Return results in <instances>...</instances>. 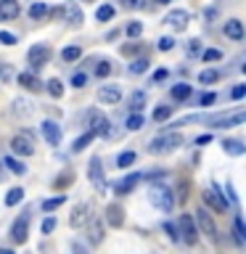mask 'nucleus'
<instances>
[{
    "label": "nucleus",
    "instance_id": "obj_38",
    "mask_svg": "<svg viewBox=\"0 0 246 254\" xmlns=\"http://www.w3.org/2000/svg\"><path fill=\"white\" fill-rule=\"evenodd\" d=\"M172 117V106H156L154 109V122H164Z\"/></svg>",
    "mask_w": 246,
    "mask_h": 254
},
{
    "label": "nucleus",
    "instance_id": "obj_4",
    "mask_svg": "<svg viewBox=\"0 0 246 254\" xmlns=\"http://www.w3.org/2000/svg\"><path fill=\"white\" fill-rule=\"evenodd\" d=\"M11 151L19 154V156H32L35 154V138H32V132H27V130L16 132L13 140H11Z\"/></svg>",
    "mask_w": 246,
    "mask_h": 254
},
{
    "label": "nucleus",
    "instance_id": "obj_11",
    "mask_svg": "<svg viewBox=\"0 0 246 254\" xmlns=\"http://www.w3.org/2000/svg\"><path fill=\"white\" fill-rule=\"evenodd\" d=\"M196 222H198V228H201V233L206 238H212V241L217 238V225H214V220H212V214L206 206H201V209L196 212Z\"/></svg>",
    "mask_w": 246,
    "mask_h": 254
},
{
    "label": "nucleus",
    "instance_id": "obj_6",
    "mask_svg": "<svg viewBox=\"0 0 246 254\" xmlns=\"http://www.w3.org/2000/svg\"><path fill=\"white\" fill-rule=\"evenodd\" d=\"M178 228H180V238H183L188 246H193V244L198 241V228H196V220L190 217V214H180Z\"/></svg>",
    "mask_w": 246,
    "mask_h": 254
},
{
    "label": "nucleus",
    "instance_id": "obj_33",
    "mask_svg": "<svg viewBox=\"0 0 246 254\" xmlns=\"http://www.w3.org/2000/svg\"><path fill=\"white\" fill-rule=\"evenodd\" d=\"M63 201H66V198H63V196H53V198H45V201H43V212H53V209H59V206H63Z\"/></svg>",
    "mask_w": 246,
    "mask_h": 254
},
{
    "label": "nucleus",
    "instance_id": "obj_55",
    "mask_svg": "<svg viewBox=\"0 0 246 254\" xmlns=\"http://www.w3.org/2000/svg\"><path fill=\"white\" fill-rule=\"evenodd\" d=\"M0 43L3 45H16V35H11V32H0Z\"/></svg>",
    "mask_w": 246,
    "mask_h": 254
},
{
    "label": "nucleus",
    "instance_id": "obj_30",
    "mask_svg": "<svg viewBox=\"0 0 246 254\" xmlns=\"http://www.w3.org/2000/svg\"><path fill=\"white\" fill-rule=\"evenodd\" d=\"M95 19L98 21H109V19H114V5H109V3H103L98 11H95Z\"/></svg>",
    "mask_w": 246,
    "mask_h": 254
},
{
    "label": "nucleus",
    "instance_id": "obj_8",
    "mask_svg": "<svg viewBox=\"0 0 246 254\" xmlns=\"http://www.w3.org/2000/svg\"><path fill=\"white\" fill-rule=\"evenodd\" d=\"M201 196H204V204L209 206V209L220 212V214H222V212H228V204H230V201L220 193L217 188H206V190H201Z\"/></svg>",
    "mask_w": 246,
    "mask_h": 254
},
{
    "label": "nucleus",
    "instance_id": "obj_47",
    "mask_svg": "<svg viewBox=\"0 0 246 254\" xmlns=\"http://www.w3.org/2000/svg\"><path fill=\"white\" fill-rule=\"evenodd\" d=\"M214 101H217V93H204L201 98H198V106H212Z\"/></svg>",
    "mask_w": 246,
    "mask_h": 254
},
{
    "label": "nucleus",
    "instance_id": "obj_39",
    "mask_svg": "<svg viewBox=\"0 0 246 254\" xmlns=\"http://www.w3.org/2000/svg\"><path fill=\"white\" fill-rule=\"evenodd\" d=\"M48 85V93L53 95V98H61L63 95V85H61V79H51V82H45Z\"/></svg>",
    "mask_w": 246,
    "mask_h": 254
},
{
    "label": "nucleus",
    "instance_id": "obj_29",
    "mask_svg": "<svg viewBox=\"0 0 246 254\" xmlns=\"http://www.w3.org/2000/svg\"><path fill=\"white\" fill-rule=\"evenodd\" d=\"M188 95H190V85L180 82V85H175V87H172V98H175V101H185Z\"/></svg>",
    "mask_w": 246,
    "mask_h": 254
},
{
    "label": "nucleus",
    "instance_id": "obj_25",
    "mask_svg": "<svg viewBox=\"0 0 246 254\" xmlns=\"http://www.w3.org/2000/svg\"><path fill=\"white\" fill-rule=\"evenodd\" d=\"M21 198H24V188H11L5 193V206H16V204H21Z\"/></svg>",
    "mask_w": 246,
    "mask_h": 254
},
{
    "label": "nucleus",
    "instance_id": "obj_12",
    "mask_svg": "<svg viewBox=\"0 0 246 254\" xmlns=\"http://www.w3.org/2000/svg\"><path fill=\"white\" fill-rule=\"evenodd\" d=\"M140 178H143L140 172H130V175H124L122 180H117V183H114V193H122V196H124V193H130V190L140 183Z\"/></svg>",
    "mask_w": 246,
    "mask_h": 254
},
{
    "label": "nucleus",
    "instance_id": "obj_15",
    "mask_svg": "<svg viewBox=\"0 0 246 254\" xmlns=\"http://www.w3.org/2000/svg\"><path fill=\"white\" fill-rule=\"evenodd\" d=\"M119 98H122V90L119 87H114V85H103V87H98V101L101 103H119Z\"/></svg>",
    "mask_w": 246,
    "mask_h": 254
},
{
    "label": "nucleus",
    "instance_id": "obj_27",
    "mask_svg": "<svg viewBox=\"0 0 246 254\" xmlns=\"http://www.w3.org/2000/svg\"><path fill=\"white\" fill-rule=\"evenodd\" d=\"M66 21H71L74 27L82 24V11H79V5H66Z\"/></svg>",
    "mask_w": 246,
    "mask_h": 254
},
{
    "label": "nucleus",
    "instance_id": "obj_64",
    "mask_svg": "<svg viewBox=\"0 0 246 254\" xmlns=\"http://www.w3.org/2000/svg\"><path fill=\"white\" fill-rule=\"evenodd\" d=\"M3 71H5V69H3V66H0V74H3Z\"/></svg>",
    "mask_w": 246,
    "mask_h": 254
},
{
    "label": "nucleus",
    "instance_id": "obj_54",
    "mask_svg": "<svg viewBox=\"0 0 246 254\" xmlns=\"http://www.w3.org/2000/svg\"><path fill=\"white\" fill-rule=\"evenodd\" d=\"M172 48H175L172 37H162V40H159V51H172Z\"/></svg>",
    "mask_w": 246,
    "mask_h": 254
},
{
    "label": "nucleus",
    "instance_id": "obj_46",
    "mask_svg": "<svg viewBox=\"0 0 246 254\" xmlns=\"http://www.w3.org/2000/svg\"><path fill=\"white\" fill-rule=\"evenodd\" d=\"M188 198V180H180V186H178V201L183 204Z\"/></svg>",
    "mask_w": 246,
    "mask_h": 254
},
{
    "label": "nucleus",
    "instance_id": "obj_9",
    "mask_svg": "<svg viewBox=\"0 0 246 254\" xmlns=\"http://www.w3.org/2000/svg\"><path fill=\"white\" fill-rule=\"evenodd\" d=\"M11 238H13V244H27V238H29V212L19 214V220L11 225Z\"/></svg>",
    "mask_w": 246,
    "mask_h": 254
},
{
    "label": "nucleus",
    "instance_id": "obj_60",
    "mask_svg": "<svg viewBox=\"0 0 246 254\" xmlns=\"http://www.w3.org/2000/svg\"><path fill=\"white\" fill-rule=\"evenodd\" d=\"M71 249H74V254H87L85 249H82V246H79V244H71Z\"/></svg>",
    "mask_w": 246,
    "mask_h": 254
},
{
    "label": "nucleus",
    "instance_id": "obj_59",
    "mask_svg": "<svg viewBox=\"0 0 246 254\" xmlns=\"http://www.w3.org/2000/svg\"><path fill=\"white\" fill-rule=\"evenodd\" d=\"M148 180H159V178H164V170H156V172H148L146 175Z\"/></svg>",
    "mask_w": 246,
    "mask_h": 254
},
{
    "label": "nucleus",
    "instance_id": "obj_17",
    "mask_svg": "<svg viewBox=\"0 0 246 254\" xmlns=\"http://www.w3.org/2000/svg\"><path fill=\"white\" fill-rule=\"evenodd\" d=\"M106 222L111 228H122V222H124V209L119 204H109L106 206Z\"/></svg>",
    "mask_w": 246,
    "mask_h": 254
},
{
    "label": "nucleus",
    "instance_id": "obj_45",
    "mask_svg": "<svg viewBox=\"0 0 246 254\" xmlns=\"http://www.w3.org/2000/svg\"><path fill=\"white\" fill-rule=\"evenodd\" d=\"M230 98H233V101H241V98H246V85H236L233 90H230Z\"/></svg>",
    "mask_w": 246,
    "mask_h": 254
},
{
    "label": "nucleus",
    "instance_id": "obj_62",
    "mask_svg": "<svg viewBox=\"0 0 246 254\" xmlns=\"http://www.w3.org/2000/svg\"><path fill=\"white\" fill-rule=\"evenodd\" d=\"M156 5H167V3H172V0H154Z\"/></svg>",
    "mask_w": 246,
    "mask_h": 254
},
{
    "label": "nucleus",
    "instance_id": "obj_18",
    "mask_svg": "<svg viewBox=\"0 0 246 254\" xmlns=\"http://www.w3.org/2000/svg\"><path fill=\"white\" fill-rule=\"evenodd\" d=\"M16 79H19V85L24 87V90H29V93H40V90H43V82H40L35 74H29V71H21Z\"/></svg>",
    "mask_w": 246,
    "mask_h": 254
},
{
    "label": "nucleus",
    "instance_id": "obj_56",
    "mask_svg": "<svg viewBox=\"0 0 246 254\" xmlns=\"http://www.w3.org/2000/svg\"><path fill=\"white\" fill-rule=\"evenodd\" d=\"M164 230H167V233H170V238H172V241H178V238H180L178 228H175V225H170V222H167V225H164Z\"/></svg>",
    "mask_w": 246,
    "mask_h": 254
},
{
    "label": "nucleus",
    "instance_id": "obj_37",
    "mask_svg": "<svg viewBox=\"0 0 246 254\" xmlns=\"http://www.w3.org/2000/svg\"><path fill=\"white\" fill-rule=\"evenodd\" d=\"M13 114H19V117H27V114H32V103L27 106V101L16 98V101H13Z\"/></svg>",
    "mask_w": 246,
    "mask_h": 254
},
{
    "label": "nucleus",
    "instance_id": "obj_52",
    "mask_svg": "<svg viewBox=\"0 0 246 254\" xmlns=\"http://www.w3.org/2000/svg\"><path fill=\"white\" fill-rule=\"evenodd\" d=\"M85 82H87V77L82 74V71H77V74L71 77V87H85Z\"/></svg>",
    "mask_w": 246,
    "mask_h": 254
},
{
    "label": "nucleus",
    "instance_id": "obj_40",
    "mask_svg": "<svg viewBox=\"0 0 246 254\" xmlns=\"http://www.w3.org/2000/svg\"><path fill=\"white\" fill-rule=\"evenodd\" d=\"M127 35H130L132 40H138L143 35V24L140 21H130V24H127Z\"/></svg>",
    "mask_w": 246,
    "mask_h": 254
},
{
    "label": "nucleus",
    "instance_id": "obj_53",
    "mask_svg": "<svg viewBox=\"0 0 246 254\" xmlns=\"http://www.w3.org/2000/svg\"><path fill=\"white\" fill-rule=\"evenodd\" d=\"M48 16H51V19H66V5H59V8H51V13H48Z\"/></svg>",
    "mask_w": 246,
    "mask_h": 254
},
{
    "label": "nucleus",
    "instance_id": "obj_32",
    "mask_svg": "<svg viewBox=\"0 0 246 254\" xmlns=\"http://www.w3.org/2000/svg\"><path fill=\"white\" fill-rule=\"evenodd\" d=\"M5 167H8L13 175H24V172H27V167H24L19 159H13V156H5Z\"/></svg>",
    "mask_w": 246,
    "mask_h": 254
},
{
    "label": "nucleus",
    "instance_id": "obj_57",
    "mask_svg": "<svg viewBox=\"0 0 246 254\" xmlns=\"http://www.w3.org/2000/svg\"><path fill=\"white\" fill-rule=\"evenodd\" d=\"M206 143H212V135H198L196 138V146H206Z\"/></svg>",
    "mask_w": 246,
    "mask_h": 254
},
{
    "label": "nucleus",
    "instance_id": "obj_36",
    "mask_svg": "<svg viewBox=\"0 0 246 254\" xmlns=\"http://www.w3.org/2000/svg\"><path fill=\"white\" fill-rule=\"evenodd\" d=\"M48 13H51V8H48L45 3H35V5L29 8V16H32V19H43V16H48Z\"/></svg>",
    "mask_w": 246,
    "mask_h": 254
},
{
    "label": "nucleus",
    "instance_id": "obj_49",
    "mask_svg": "<svg viewBox=\"0 0 246 254\" xmlns=\"http://www.w3.org/2000/svg\"><path fill=\"white\" fill-rule=\"evenodd\" d=\"M167 77H170V71H167V69H156L154 74H151V82H164Z\"/></svg>",
    "mask_w": 246,
    "mask_h": 254
},
{
    "label": "nucleus",
    "instance_id": "obj_24",
    "mask_svg": "<svg viewBox=\"0 0 246 254\" xmlns=\"http://www.w3.org/2000/svg\"><path fill=\"white\" fill-rule=\"evenodd\" d=\"M79 56H82V48H79V45H66V48H63V51H61V59L66 61V64L77 61Z\"/></svg>",
    "mask_w": 246,
    "mask_h": 254
},
{
    "label": "nucleus",
    "instance_id": "obj_22",
    "mask_svg": "<svg viewBox=\"0 0 246 254\" xmlns=\"http://www.w3.org/2000/svg\"><path fill=\"white\" fill-rule=\"evenodd\" d=\"M222 148H225L228 156H244L246 154V143L244 140H225V143H222Z\"/></svg>",
    "mask_w": 246,
    "mask_h": 254
},
{
    "label": "nucleus",
    "instance_id": "obj_51",
    "mask_svg": "<svg viewBox=\"0 0 246 254\" xmlns=\"http://www.w3.org/2000/svg\"><path fill=\"white\" fill-rule=\"evenodd\" d=\"M119 5L122 8H146L143 0H119Z\"/></svg>",
    "mask_w": 246,
    "mask_h": 254
},
{
    "label": "nucleus",
    "instance_id": "obj_50",
    "mask_svg": "<svg viewBox=\"0 0 246 254\" xmlns=\"http://www.w3.org/2000/svg\"><path fill=\"white\" fill-rule=\"evenodd\" d=\"M53 230H56V217H45L43 220V233L48 236V233H53Z\"/></svg>",
    "mask_w": 246,
    "mask_h": 254
},
{
    "label": "nucleus",
    "instance_id": "obj_5",
    "mask_svg": "<svg viewBox=\"0 0 246 254\" xmlns=\"http://www.w3.org/2000/svg\"><path fill=\"white\" fill-rule=\"evenodd\" d=\"M51 56H53L51 48L43 45V43H37V45H32L27 51V61H29L32 69H40V66H45V64L51 61Z\"/></svg>",
    "mask_w": 246,
    "mask_h": 254
},
{
    "label": "nucleus",
    "instance_id": "obj_42",
    "mask_svg": "<svg viewBox=\"0 0 246 254\" xmlns=\"http://www.w3.org/2000/svg\"><path fill=\"white\" fill-rule=\"evenodd\" d=\"M143 127V114H130L127 119V130H140Z\"/></svg>",
    "mask_w": 246,
    "mask_h": 254
},
{
    "label": "nucleus",
    "instance_id": "obj_13",
    "mask_svg": "<svg viewBox=\"0 0 246 254\" xmlns=\"http://www.w3.org/2000/svg\"><path fill=\"white\" fill-rule=\"evenodd\" d=\"M90 220H93V212L87 209V204H77L74 209H71V217H69L71 228H82L85 222H90Z\"/></svg>",
    "mask_w": 246,
    "mask_h": 254
},
{
    "label": "nucleus",
    "instance_id": "obj_2",
    "mask_svg": "<svg viewBox=\"0 0 246 254\" xmlns=\"http://www.w3.org/2000/svg\"><path fill=\"white\" fill-rule=\"evenodd\" d=\"M148 201L154 204L159 212H172L175 193H172V188H167V186H162V183H156V186H151V190H148Z\"/></svg>",
    "mask_w": 246,
    "mask_h": 254
},
{
    "label": "nucleus",
    "instance_id": "obj_10",
    "mask_svg": "<svg viewBox=\"0 0 246 254\" xmlns=\"http://www.w3.org/2000/svg\"><path fill=\"white\" fill-rule=\"evenodd\" d=\"M87 127H90L95 135H106L111 125H109V119H106V114H103V111L90 109V111H87Z\"/></svg>",
    "mask_w": 246,
    "mask_h": 254
},
{
    "label": "nucleus",
    "instance_id": "obj_28",
    "mask_svg": "<svg viewBox=\"0 0 246 254\" xmlns=\"http://www.w3.org/2000/svg\"><path fill=\"white\" fill-rule=\"evenodd\" d=\"M217 79H220L217 69H204L201 74H198V82H201V85H212V82H217Z\"/></svg>",
    "mask_w": 246,
    "mask_h": 254
},
{
    "label": "nucleus",
    "instance_id": "obj_43",
    "mask_svg": "<svg viewBox=\"0 0 246 254\" xmlns=\"http://www.w3.org/2000/svg\"><path fill=\"white\" fill-rule=\"evenodd\" d=\"M201 59H204V61H217V59H222V51H217V48H209V51L201 53Z\"/></svg>",
    "mask_w": 246,
    "mask_h": 254
},
{
    "label": "nucleus",
    "instance_id": "obj_63",
    "mask_svg": "<svg viewBox=\"0 0 246 254\" xmlns=\"http://www.w3.org/2000/svg\"><path fill=\"white\" fill-rule=\"evenodd\" d=\"M241 71H246V64H241Z\"/></svg>",
    "mask_w": 246,
    "mask_h": 254
},
{
    "label": "nucleus",
    "instance_id": "obj_19",
    "mask_svg": "<svg viewBox=\"0 0 246 254\" xmlns=\"http://www.w3.org/2000/svg\"><path fill=\"white\" fill-rule=\"evenodd\" d=\"M19 16V3L16 0H0V21H11Z\"/></svg>",
    "mask_w": 246,
    "mask_h": 254
},
{
    "label": "nucleus",
    "instance_id": "obj_7",
    "mask_svg": "<svg viewBox=\"0 0 246 254\" xmlns=\"http://www.w3.org/2000/svg\"><path fill=\"white\" fill-rule=\"evenodd\" d=\"M87 178L95 186L98 193H106V178H103V167H101V156H93L90 164H87Z\"/></svg>",
    "mask_w": 246,
    "mask_h": 254
},
{
    "label": "nucleus",
    "instance_id": "obj_41",
    "mask_svg": "<svg viewBox=\"0 0 246 254\" xmlns=\"http://www.w3.org/2000/svg\"><path fill=\"white\" fill-rule=\"evenodd\" d=\"M111 74V61H98V66H95V77H109Z\"/></svg>",
    "mask_w": 246,
    "mask_h": 254
},
{
    "label": "nucleus",
    "instance_id": "obj_35",
    "mask_svg": "<svg viewBox=\"0 0 246 254\" xmlns=\"http://www.w3.org/2000/svg\"><path fill=\"white\" fill-rule=\"evenodd\" d=\"M146 69H148V59H135L130 66H127V71H130V74H143Z\"/></svg>",
    "mask_w": 246,
    "mask_h": 254
},
{
    "label": "nucleus",
    "instance_id": "obj_48",
    "mask_svg": "<svg viewBox=\"0 0 246 254\" xmlns=\"http://www.w3.org/2000/svg\"><path fill=\"white\" fill-rule=\"evenodd\" d=\"M140 53V43H130V45H122V56H135Z\"/></svg>",
    "mask_w": 246,
    "mask_h": 254
},
{
    "label": "nucleus",
    "instance_id": "obj_1",
    "mask_svg": "<svg viewBox=\"0 0 246 254\" xmlns=\"http://www.w3.org/2000/svg\"><path fill=\"white\" fill-rule=\"evenodd\" d=\"M183 146V135L180 132H162V135H156L154 140L148 143V151L151 154H159V156H164V154H172L175 148H180Z\"/></svg>",
    "mask_w": 246,
    "mask_h": 254
},
{
    "label": "nucleus",
    "instance_id": "obj_31",
    "mask_svg": "<svg viewBox=\"0 0 246 254\" xmlns=\"http://www.w3.org/2000/svg\"><path fill=\"white\" fill-rule=\"evenodd\" d=\"M135 159H138V156H135V151H124V154L117 159V167H119V170H127L130 164H135Z\"/></svg>",
    "mask_w": 246,
    "mask_h": 254
},
{
    "label": "nucleus",
    "instance_id": "obj_26",
    "mask_svg": "<svg viewBox=\"0 0 246 254\" xmlns=\"http://www.w3.org/2000/svg\"><path fill=\"white\" fill-rule=\"evenodd\" d=\"M143 103H146V93H143V90L132 93V98H130V109H132V114H140Z\"/></svg>",
    "mask_w": 246,
    "mask_h": 254
},
{
    "label": "nucleus",
    "instance_id": "obj_61",
    "mask_svg": "<svg viewBox=\"0 0 246 254\" xmlns=\"http://www.w3.org/2000/svg\"><path fill=\"white\" fill-rule=\"evenodd\" d=\"M0 254H16L13 249H3V246H0Z\"/></svg>",
    "mask_w": 246,
    "mask_h": 254
},
{
    "label": "nucleus",
    "instance_id": "obj_44",
    "mask_svg": "<svg viewBox=\"0 0 246 254\" xmlns=\"http://www.w3.org/2000/svg\"><path fill=\"white\" fill-rule=\"evenodd\" d=\"M188 56H198L201 53V40H188Z\"/></svg>",
    "mask_w": 246,
    "mask_h": 254
},
{
    "label": "nucleus",
    "instance_id": "obj_3",
    "mask_svg": "<svg viewBox=\"0 0 246 254\" xmlns=\"http://www.w3.org/2000/svg\"><path fill=\"white\" fill-rule=\"evenodd\" d=\"M204 122L220 127V130H225V127H238V125L246 122V111H222L217 117H206Z\"/></svg>",
    "mask_w": 246,
    "mask_h": 254
},
{
    "label": "nucleus",
    "instance_id": "obj_14",
    "mask_svg": "<svg viewBox=\"0 0 246 254\" xmlns=\"http://www.w3.org/2000/svg\"><path fill=\"white\" fill-rule=\"evenodd\" d=\"M167 24H170L172 29H178V32H183L188 27V11H183V8H178V11H170L167 13V19H164Z\"/></svg>",
    "mask_w": 246,
    "mask_h": 254
},
{
    "label": "nucleus",
    "instance_id": "obj_34",
    "mask_svg": "<svg viewBox=\"0 0 246 254\" xmlns=\"http://www.w3.org/2000/svg\"><path fill=\"white\" fill-rule=\"evenodd\" d=\"M69 183H74V172H71V170H66V172H63L61 178L53 183V188H56V190H63V188L69 186Z\"/></svg>",
    "mask_w": 246,
    "mask_h": 254
},
{
    "label": "nucleus",
    "instance_id": "obj_16",
    "mask_svg": "<svg viewBox=\"0 0 246 254\" xmlns=\"http://www.w3.org/2000/svg\"><path fill=\"white\" fill-rule=\"evenodd\" d=\"M43 138L51 143V146H59L61 143V127L56 122H51V119H45L43 122Z\"/></svg>",
    "mask_w": 246,
    "mask_h": 254
},
{
    "label": "nucleus",
    "instance_id": "obj_21",
    "mask_svg": "<svg viewBox=\"0 0 246 254\" xmlns=\"http://www.w3.org/2000/svg\"><path fill=\"white\" fill-rule=\"evenodd\" d=\"M222 32H225L230 40H241V37H244V24L238 21V19H230V21H225Z\"/></svg>",
    "mask_w": 246,
    "mask_h": 254
},
{
    "label": "nucleus",
    "instance_id": "obj_20",
    "mask_svg": "<svg viewBox=\"0 0 246 254\" xmlns=\"http://www.w3.org/2000/svg\"><path fill=\"white\" fill-rule=\"evenodd\" d=\"M87 238H90L93 244H101L103 241V222L98 217H93L87 222Z\"/></svg>",
    "mask_w": 246,
    "mask_h": 254
},
{
    "label": "nucleus",
    "instance_id": "obj_58",
    "mask_svg": "<svg viewBox=\"0 0 246 254\" xmlns=\"http://www.w3.org/2000/svg\"><path fill=\"white\" fill-rule=\"evenodd\" d=\"M225 190H228V201L236 204V190H233V186H230V183H225Z\"/></svg>",
    "mask_w": 246,
    "mask_h": 254
},
{
    "label": "nucleus",
    "instance_id": "obj_23",
    "mask_svg": "<svg viewBox=\"0 0 246 254\" xmlns=\"http://www.w3.org/2000/svg\"><path fill=\"white\" fill-rule=\"evenodd\" d=\"M93 138H95V132H93V130H87L85 135H79V138H77L74 143H71V151H74V154H79L82 148H87V146H90V143H93Z\"/></svg>",
    "mask_w": 246,
    "mask_h": 254
}]
</instances>
